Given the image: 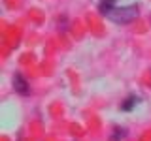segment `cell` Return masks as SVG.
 Here are the masks:
<instances>
[{"mask_svg":"<svg viewBox=\"0 0 151 141\" xmlns=\"http://www.w3.org/2000/svg\"><path fill=\"white\" fill-rule=\"evenodd\" d=\"M138 103H140V96H136V94H130V96L121 103V111H132L136 105H138Z\"/></svg>","mask_w":151,"mask_h":141,"instance_id":"cell-3","label":"cell"},{"mask_svg":"<svg viewBox=\"0 0 151 141\" xmlns=\"http://www.w3.org/2000/svg\"><path fill=\"white\" fill-rule=\"evenodd\" d=\"M138 15H140L138 6L132 4V6H123V8L115 6L110 13H108V19L113 21V23H117V25H127V23H132Z\"/></svg>","mask_w":151,"mask_h":141,"instance_id":"cell-1","label":"cell"},{"mask_svg":"<svg viewBox=\"0 0 151 141\" xmlns=\"http://www.w3.org/2000/svg\"><path fill=\"white\" fill-rule=\"evenodd\" d=\"M13 88H15V92L23 94V96H27V94L30 92V87H28L27 79L23 77L21 73H15V75H13Z\"/></svg>","mask_w":151,"mask_h":141,"instance_id":"cell-2","label":"cell"},{"mask_svg":"<svg viewBox=\"0 0 151 141\" xmlns=\"http://www.w3.org/2000/svg\"><path fill=\"white\" fill-rule=\"evenodd\" d=\"M115 6H117V0H100V2H98V9H100V13L106 15V17Z\"/></svg>","mask_w":151,"mask_h":141,"instance_id":"cell-4","label":"cell"}]
</instances>
